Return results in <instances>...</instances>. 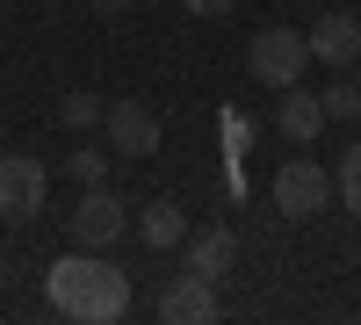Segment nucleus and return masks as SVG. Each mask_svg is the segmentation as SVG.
Listing matches in <instances>:
<instances>
[{"instance_id": "nucleus-1", "label": "nucleus", "mask_w": 361, "mask_h": 325, "mask_svg": "<svg viewBox=\"0 0 361 325\" xmlns=\"http://www.w3.org/2000/svg\"><path fill=\"white\" fill-rule=\"evenodd\" d=\"M44 297L58 318H80V325H116L130 311V275L116 268V260H102L94 246H73L58 253L44 268Z\"/></svg>"}, {"instance_id": "nucleus-18", "label": "nucleus", "mask_w": 361, "mask_h": 325, "mask_svg": "<svg viewBox=\"0 0 361 325\" xmlns=\"http://www.w3.org/2000/svg\"><path fill=\"white\" fill-rule=\"evenodd\" d=\"M94 8H102V15H123V8H137V0H94Z\"/></svg>"}, {"instance_id": "nucleus-9", "label": "nucleus", "mask_w": 361, "mask_h": 325, "mask_svg": "<svg viewBox=\"0 0 361 325\" xmlns=\"http://www.w3.org/2000/svg\"><path fill=\"white\" fill-rule=\"evenodd\" d=\"M188 268L202 275V282H224L231 275V260H238V239H231V224H202V231H188Z\"/></svg>"}, {"instance_id": "nucleus-15", "label": "nucleus", "mask_w": 361, "mask_h": 325, "mask_svg": "<svg viewBox=\"0 0 361 325\" xmlns=\"http://www.w3.org/2000/svg\"><path fill=\"white\" fill-rule=\"evenodd\" d=\"M325 123H354V116H361V87H347V80H333V87H325Z\"/></svg>"}, {"instance_id": "nucleus-4", "label": "nucleus", "mask_w": 361, "mask_h": 325, "mask_svg": "<svg viewBox=\"0 0 361 325\" xmlns=\"http://www.w3.org/2000/svg\"><path fill=\"white\" fill-rule=\"evenodd\" d=\"M44 195H51V173H44L37 152H8L0 159V224L44 217Z\"/></svg>"}, {"instance_id": "nucleus-16", "label": "nucleus", "mask_w": 361, "mask_h": 325, "mask_svg": "<svg viewBox=\"0 0 361 325\" xmlns=\"http://www.w3.org/2000/svg\"><path fill=\"white\" fill-rule=\"evenodd\" d=\"M224 145L246 152V145H253V116H224Z\"/></svg>"}, {"instance_id": "nucleus-3", "label": "nucleus", "mask_w": 361, "mask_h": 325, "mask_svg": "<svg viewBox=\"0 0 361 325\" xmlns=\"http://www.w3.org/2000/svg\"><path fill=\"white\" fill-rule=\"evenodd\" d=\"M325 202H333V173L318 159H304V145H296V159H282V173H275V217L304 224V217L325 210Z\"/></svg>"}, {"instance_id": "nucleus-6", "label": "nucleus", "mask_w": 361, "mask_h": 325, "mask_svg": "<svg viewBox=\"0 0 361 325\" xmlns=\"http://www.w3.org/2000/svg\"><path fill=\"white\" fill-rule=\"evenodd\" d=\"M102 130H109V152L116 159H152L159 152V116L152 109H145V102H109L102 109Z\"/></svg>"}, {"instance_id": "nucleus-13", "label": "nucleus", "mask_w": 361, "mask_h": 325, "mask_svg": "<svg viewBox=\"0 0 361 325\" xmlns=\"http://www.w3.org/2000/svg\"><path fill=\"white\" fill-rule=\"evenodd\" d=\"M102 94H66V102H58V123H66V130H94L102 123Z\"/></svg>"}, {"instance_id": "nucleus-2", "label": "nucleus", "mask_w": 361, "mask_h": 325, "mask_svg": "<svg viewBox=\"0 0 361 325\" xmlns=\"http://www.w3.org/2000/svg\"><path fill=\"white\" fill-rule=\"evenodd\" d=\"M304 66H311V44H304V29H260V37L246 44V73L260 80V87H275V94H282V87H296V80H304Z\"/></svg>"}, {"instance_id": "nucleus-8", "label": "nucleus", "mask_w": 361, "mask_h": 325, "mask_svg": "<svg viewBox=\"0 0 361 325\" xmlns=\"http://www.w3.org/2000/svg\"><path fill=\"white\" fill-rule=\"evenodd\" d=\"M159 318H166V325H209V318H217V282H202L195 268L173 275L166 297H159Z\"/></svg>"}, {"instance_id": "nucleus-7", "label": "nucleus", "mask_w": 361, "mask_h": 325, "mask_svg": "<svg viewBox=\"0 0 361 325\" xmlns=\"http://www.w3.org/2000/svg\"><path fill=\"white\" fill-rule=\"evenodd\" d=\"M304 44H311L318 66H354V58H361V15H347V8L318 15V22L304 29Z\"/></svg>"}, {"instance_id": "nucleus-11", "label": "nucleus", "mask_w": 361, "mask_h": 325, "mask_svg": "<svg viewBox=\"0 0 361 325\" xmlns=\"http://www.w3.org/2000/svg\"><path fill=\"white\" fill-rule=\"evenodd\" d=\"M137 239L145 246H152V253H173L180 239H188V217H180V202H145V210H137Z\"/></svg>"}, {"instance_id": "nucleus-14", "label": "nucleus", "mask_w": 361, "mask_h": 325, "mask_svg": "<svg viewBox=\"0 0 361 325\" xmlns=\"http://www.w3.org/2000/svg\"><path fill=\"white\" fill-rule=\"evenodd\" d=\"M109 159H116V152H102V145H80V152H73V181H80V188H102V181H109Z\"/></svg>"}, {"instance_id": "nucleus-10", "label": "nucleus", "mask_w": 361, "mask_h": 325, "mask_svg": "<svg viewBox=\"0 0 361 325\" xmlns=\"http://www.w3.org/2000/svg\"><path fill=\"white\" fill-rule=\"evenodd\" d=\"M275 130H282L289 145H311V137L325 130V102H318V94H304V87H282V109H275Z\"/></svg>"}, {"instance_id": "nucleus-17", "label": "nucleus", "mask_w": 361, "mask_h": 325, "mask_svg": "<svg viewBox=\"0 0 361 325\" xmlns=\"http://www.w3.org/2000/svg\"><path fill=\"white\" fill-rule=\"evenodd\" d=\"M180 8L202 15V22H217V15H231V8H238V0H180Z\"/></svg>"}, {"instance_id": "nucleus-5", "label": "nucleus", "mask_w": 361, "mask_h": 325, "mask_svg": "<svg viewBox=\"0 0 361 325\" xmlns=\"http://www.w3.org/2000/svg\"><path fill=\"white\" fill-rule=\"evenodd\" d=\"M66 224H73V246L109 253V246L130 231V210H123V195H109V181H102V188H80V202H73Z\"/></svg>"}, {"instance_id": "nucleus-12", "label": "nucleus", "mask_w": 361, "mask_h": 325, "mask_svg": "<svg viewBox=\"0 0 361 325\" xmlns=\"http://www.w3.org/2000/svg\"><path fill=\"white\" fill-rule=\"evenodd\" d=\"M333 202H340L347 217H361V137L347 145V152H340V166H333Z\"/></svg>"}]
</instances>
